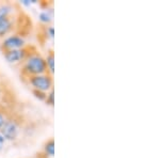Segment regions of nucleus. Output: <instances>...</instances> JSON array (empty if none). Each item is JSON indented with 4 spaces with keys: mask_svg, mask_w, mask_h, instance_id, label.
Masks as SVG:
<instances>
[{
    "mask_svg": "<svg viewBox=\"0 0 160 158\" xmlns=\"http://www.w3.org/2000/svg\"><path fill=\"white\" fill-rule=\"evenodd\" d=\"M40 124V120L30 115L25 106L20 104L8 113L6 123L0 129V133L8 141L22 143L38 133Z\"/></svg>",
    "mask_w": 160,
    "mask_h": 158,
    "instance_id": "1",
    "label": "nucleus"
},
{
    "mask_svg": "<svg viewBox=\"0 0 160 158\" xmlns=\"http://www.w3.org/2000/svg\"><path fill=\"white\" fill-rule=\"evenodd\" d=\"M19 63V72L22 79H26L27 77L34 76V75L50 74L48 72L47 65H46L45 58H43L38 50L29 55L25 60H22Z\"/></svg>",
    "mask_w": 160,
    "mask_h": 158,
    "instance_id": "2",
    "label": "nucleus"
},
{
    "mask_svg": "<svg viewBox=\"0 0 160 158\" xmlns=\"http://www.w3.org/2000/svg\"><path fill=\"white\" fill-rule=\"evenodd\" d=\"M22 80L27 81L31 87H33L34 90H38L45 93H48L51 89H53V77L50 74L34 75V76H29Z\"/></svg>",
    "mask_w": 160,
    "mask_h": 158,
    "instance_id": "3",
    "label": "nucleus"
},
{
    "mask_svg": "<svg viewBox=\"0 0 160 158\" xmlns=\"http://www.w3.org/2000/svg\"><path fill=\"white\" fill-rule=\"evenodd\" d=\"M38 48L34 45H30V44H26L22 48L19 49H13V50L3 51L2 55L6 58V60L10 63H17V62H22L25 60L28 56L37 51Z\"/></svg>",
    "mask_w": 160,
    "mask_h": 158,
    "instance_id": "4",
    "label": "nucleus"
},
{
    "mask_svg": "<svg viewBox=\"0 0 160 158\" xmlns=\"http://www.w3.org/2000/svg\"><path fill=\"white\" fill-rule=\"evenodd\" d=\"M26 45L25 38L20 35L17 34H12L3 38L2 43L0 44V50L1 53L8 50H13V49H19L22 48Z\"/></svg>",
    "mask_w": 160,
    "mask_h": 158,
    "instance_id": "5",
    "label": "nucleus"
},
{
    "mask_svg": "<svg viewBox=\"0 0 160 158\" xmlns=\"http://www.w3.org/2000/svg\"><path fill=\"white\" fill-rule=\"evenodd\" d=\"M45 62L48 72L50 73V75H53V72H55V53H53V49H49L47 57L45 58Z\"/></svg>",
    "mask_w": 160,
    "mask_h": 158,
    "instance_id": "6",
    "label": "nucleus"
},
{
    "mask_svg": "<svg viewBox=\"0 0 160 158\" xmlns=\"http://www.w3.org/2000/svg\"><path fill=\"white\" fill-rule=\"evenodd\" d=\"M43 153L48 157H53V155H55V140H53V138L47 140L45 142Z\"/></svg>",
    "mask_w": 160,
    "mask_h": 158,
    "instance_id": "7",
    "label": "nucleus"
},
{
    "mask_svg": "<svg viewBox=\"0 0 160 158\" xmlns=\"http://www.w3.org/2000/svg\"><path fill=\"white\" fill-rule=\"evenodd\" d=\"M12 109H14V108H8V107H4V106L0 105V129L2 128V126H3L4 123H6L8 113H9Z\"/></svg>",
    "mask_w": 160,
    "mask_h": 158,
    "instance_id": "8",
    "label": "nucleus"
},
{
    "mask_svg": "<svg viewBox=\"0 0 160 158\" xmlns=\"http://www.w3.org/2000/svg\"><path fill=\"white\" fill-rule=\"evenodd\" d=\"M38 19H40L42 23H44V24H48V23L51 22V15H49L48 11H44L42 13H40Z\"/></svg>",
    "mask_w": 160,
    "mask_h": 158,
    "instance_id": "9",
    "label": "nucleus"
},
{
    "mask_svg": "<svg viewBox=\"0 0 160 158\" xmlns=\"http://www.w3.org/2000/svg\"><path fill=\"white\" fill-rule=\"evenodd\" d=\"M45 102H46V104H48V105L53 106V104H55V90L53 89H51L50 91L47 93V96H46Z\"/></svg>",
    "mask_w": 160,
    "mask_h": 158,
    "instance_id": "10",
    "label": "nucleus"
},
{
    "mask_svg": "<svg viewBox=\"0 0 160 158\" xmlns=\"http://www.w3.org/2000/svg\"><path fill=\"white\" fill-rule=\"evenodd\" d=\"M32 93L34 94V96L38 98L40 100H45L46 99V96H47V93L45 92H42V91H38V90H32Z\"/></svg>",
    "mask_w": 160,
    "mask_h": 158,
    "instance_id": "11",
    "label": "nucleus"
},
{
    "mask_svg": "<svg viewBox=\"0 0 160 158\" xmlns=\"http://www.w3.org/2000/svg\"><path fill=\"white\" fill-rule=\"evenodd\" d=\"M6 142H7L6 138H4V137H3V135H2L1 133H0V151H1V150L3 149L4 144H6Z\"/></svg>",
    "mask_w": 160,
    "mask_h": 158,
    "instance_id": "12",
    "label": "nucleus"
},
{
    "mask_svg": "<svg viewBox=\"0 0 160 158\" xmlns=\"http://www.w3.org/2000/svg\"><path fill=\"white\" fill-rule=\"evenodd\" d=\"M46 33H47L49 37L52 38H53V27H48V28H46Z\"/></svg>",
    "mask_w": 160,
    "mask_h": 158,
    "instance_id": "13",
    "label": "nucleus"
},
{
    "mask_svg": "<svg viewBox=\"0 0 160 158\" xmlns=\"http://www.w3.org/2000/svg\"><path fill=\"white\" fill-rule=\"evenodd\" d=\"M37 158H48V156H46V155L42 152V153H38Z\"/></svg>",
    "mask_w": 160,
    "mask_h": 158,
    "instance_id": "14",
    "label": "nucleus"
}]
</instances>
